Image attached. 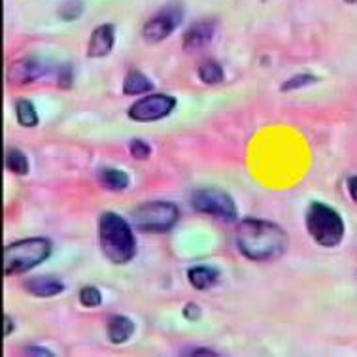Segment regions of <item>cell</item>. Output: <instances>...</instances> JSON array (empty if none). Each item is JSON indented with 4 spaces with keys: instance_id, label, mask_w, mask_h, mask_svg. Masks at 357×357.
<instances>
[{
    "instance_id": "cell-28",
    "label": "cell",
    "mask_w": 357,
    "mask_h": 357,
    "mask_svg": "<svg viewBox=\"0 0 357 357\" xmlns=\"http://www.w3.org/2000/svg\"><path fill=\"white\" fill-rule=\"evenodd\" d=\"M348 193L357 202V176H351L350 180H348Z\"/></svg>"
},
{
    "instance_id": "cell-1",
    "label": "cell",
    "mask_w": 357,
    "mask_h": 357,
    "mask_svg": "<svg viewBox=\"0 0 357 357\" xmlns=\"http://www.w3.org/2000/svg\"><path fill=\"white\" fill-rule=\"evenodd\" d=\"M287 246H289V236L273 221L246 218L236 227V248L248 259H276L286 254Z\"/></svg>"
},
{
    "instance_id": "cell-29",
    "label": "cell",
    "mask_w": 357,
    "mask_h": 357,
    "mask_svg": "<svg viewBox=\"0 0 357 357\" xmlns=\"http://www.w3.org/2000/svg\"><path fill=\"white\" fill-rule=\"evenodd\" d=\"M12 333H13V321L12 318L6 314V316H4V337H10Z\"/></svg>"
},
{
    "instance_id": "cell-30",
    "label": "cell",
    "mask_w": 357,
    "mask_h": 357,
    "mask_svg": "<svg viewBox=\"0 0 357 357\" xmlns=\"http://www.w3.org/2000/svg\"><path fill=\"white\" fill-rule=\"evenodd\" d=\"M344 2H346V4H356L357 0H344Z\"/></svg>"
},
{
    "instance_id": "cell-25",
    "label": "cell",
    "mask_w": 357,
    "mask_h": 357,
    "mask_svg": "<svg viewBox=\"0 0 357 357\" xmlns=\"http://www.w3.org/2000/svg\"><path fill=\"white\" fill-rule=\"evenodd\" d=\"M183 318L189 319V321H197V319L201 318V308L195 305V303H188V305L183 306Z\"/></svg>"
},
{
    "instance_id": "cell-9",
    "label": "cell",
    "mask_w": 357,
    "mask_h": 357,
    "mask_svg": "<svg viewBox=\"0 0 357 357\" xmlns=\"http://www.w3.org/2000/svg\"><path fill=\"white\" fill-rule=\"evenodd\" d=\"M47 72V65L44 59L26 55L13 61L8 68V82L13 85H29L40 79Z\"/></svg>"
},
{
    "instance_id": "cell-22",
    "label": "cell",
    "mask_w": 357,
    "mask_h": 357,
    "mask_svg": "<svg viewBox=\"0 0 357 357\" xmlns=\"http://www.w3.org/2000/svg\"><path fill=\"white\" fill-rule=\"evenodd\" d=\"M79 303L85 306V308H95V306L102 305V295L98 291L97 287L85 286L82 287L79 291Z\"/></svg>"
},
{
    "instance_id": "cell-6",
    "label": "cell",
    "mask_w": 357,
    "mask_h": 357,
    "mask_svg": "<svg viewBox=\"0 0 357 357\" xmlns=\"http://www.w3.org/2000/svg\"><path fill=\"white\" fill-rule=\"evenodd\" d=\"M191 208L199 212V214L212 215L215 220L225 221V223H233L236 221V204L231 197L221 191V189L206 188L197 189L191 195L189 201Z\"/></svg>"
},
{
    "instance_id": "cell-27",
    "label": "cell",
    "mask_w": 357,
    "mask_h": 357,
    "mask_svg": "<svg viewBox=\"0 0 357 357\" xmlns=\"http://www.w3.org/2000/svg\"><path fill=\"white\" fill-rule=\"evenodd\" d=\"M182 356H210V357H218L220 354L214 350H208V348H195V350H185L182 351Z\"/></svg>"
},
{
    "instance_id": "cell-15",
    "label": "cell",
    "mask_w": 357,
    "mask_h": 357,
    "mask_svg": "<svg viewBox=\"0 0 357 357\" xmlns=\"http://www.w3.org/2000/svg\"><path fill=\"white\" fill-rule=\"evenodd\" d=\"M153 91L151 79L140 72L138 68H130L123 79V93L125 95H144V93Z\"/></svg>"
},
{
    "instance_id": "cell-16",
    "label": "cell",
    "mask_w": 357,
    "mask_h": 357,
    "mask_svg": "<svg viewBox=\"0 0 357 357\" xmlns=\"http://www.w3.org/2000/svg\"><path fill=\"white\" fill-rule=\"evenodd\" d=\"M197 76L201 79L202 84L206 85H218L223 82V76H225V72H223V66L214 61V59H206V61H202L199 68H197Z\"/></svg>"
},
{
    "instance_id": "cell-7",
    "label": "cell",
    "mask_w": 357,
    "mask_h": 357,
    "mask_svg": "<svg viewBox=\"0 0 357 357\" xmlns=\"http://www.w3.org/2000/svg\"><path fill=\"white\" fill-rule=\"evenodd\" d=\"M183 21V8L180 4H169L153 13L142 26V38L146 44L155 46L167 40Z\"/></svg>"
},
{
    "instance_id": "cell-23",
    "label": "cell",
    "mask_w": 357,
    "mask_h": 357,
    "mask_svg": "<svg viewBox=\"0 0 357 357\" xmlns=\"http://www.w3.org/2000/svg\"><path fill=\"white\" fill-rule=\"evenodd\" d=\"M129 151H130V155L135 157V159L144 161V159H148V157L151 155V146L148 142L140 140V138H135V140H130Z\"/></svg>"
},
{
    "instance_id": "cell-14",
    "label": "cell",
    "mask_w": 357,
    "mask_h": 357,
    "mask_svg": "<svg viewBox=\"0 0 357 357\" xmlns=\"http://www.w3.org/2000/svg\"><path fill=\"white\" fill-rule=\"evenodd\" d=\"M220 274V271L212 265H197L188 271V280L197 291H204L218 284Z\"/></svg>"
},
{
    "instance_id": "cell-13",
    "label": "cell",
    "mask_w": 357,
    "mask_h": 357,
    "mask_svg": "<svg viewBox=\"0 0 357 357\" xmlns=\"http://www.w3.org/2000/svg\"><path fill=\"white\" fill-rule=\"evenodd\" d=\"M132 333H135V324L123 314L110 316V319L106 321V337L112 344H125L132 337Z\"/></svg>"
},
{
    "instance_id": "cell-26",
    "label": "cell",
    "mask_w": 357,
    "mask_h": 357,
    "mask_svg": "<svg viewBox=\"0 0 357 357\" xmlns=\"http://www.w3.org/2000/svg\"><path fill=\"white\" fill-rule=\"evenodd\" d=\"M23 354H25V356H44V357L53 356L52 351L46 350V348H42V346H29V348L23 350Z\"/></svg>"
},
{
    "instance_id": "cell-10",
    "label": "cell",
    "mask_w": 357,
    "mask_h": 357,
    "mask_svg": "<svg viewBox=\"0 0 357 357\" xmlns=\"http://www.w3.org/2000/svg\"><path fill=\"white\" fill-rule=\"evenodd\" d=\"M215 20H199L183 31L182 46L185 52H199L202 47H206L215 34Z\"/></svg>"
},
{
    "instance_id": "cell-21",
    "label": "cell",
    "mask_w": 357,
    "mask_h": 357,
    "mask_svg": "<svg viewBox=\"0 0 357 357\" xmlns=\"http://www.w3.org/2000/svg\"><path fill=\"white\" fill-rule=\"evenodd\" d=\"M314 82H318V78L314 74H295V76H291L287 82L282 84V91H297V89H303V87L314 84Z\"/></svg>"
},
{
    "instance_id": "cell-3",
    "label": "cell",
    "mask_w": 357,
    "mask_h": 357,
    "mask_svg": "<svg viewBox=\"0 0 357 357\" xmlns=\"http://www.w3.org/2000/svg\"><path fill=\"white\" fill-rule=\"evenodd\" d=\"M53 244L47 238H25L8 244L4 248V274L6 276H17V274L29 273L34 266L42 265L52 255Z\"/></svg>"
},
{
    "instance_id": "cell-18",
    "label": "cell",
    "mask_w": 357,
    "mask_h": 357,
    "mask_svg": "<svg viewBox=\"0 0 357 357\" xmlns=\"http://www.w3.org/2000/svg\"><path fill=\"white\" fill-rule=\"evenodd\" d=\"M15 116H17L21 127H36L38 125V114H36L33 102L29 98H20L15 102Z\"/></svg>"
},
{
    "instance_id": "cell-4",
    "label": "cell",
    "mask_w": 357,
    "mask_h": 357,
    "mask_svg": "<svg viewBox=\"0 0 357 357\" xmlns=\"http://www.w3.org/2000/svg\"><path fill=\"white\" fill-rule=\"evenodd\" d=\"M306 229L314 242L324 248L338 246L344 238V221L335 208L324 202H312L308 206Z\"/></svg>"
},
{
    "instance_id": "cell-11",
    "label": "cell",
    "mask_w": 357,
    "mask_h": 357,
    "mask_svg": "<svg viewBox=\"0 0 357 357\" xmlns=\"http://www.w3.org/2000/svg\"><path fill=\"white\" fill-rule=\"evenodd\" d=\"M116 44V26L112 23H102L93 29L89 42H87V57L102 59L110 55Z\"/></svg>"
},
{
    "instance_id": "cell-31",
    "label": "cell",
    "mask_w": 357,
    "mask_h": 357,
    "mask_svg": "<svg viewBox=\"0 0 357 357\" xmlns=\"http://www.w3.org/2000/svg\"><path fill=\"white\" fill-rule=\"evenodd\" d=\"M263 2H266V0H263Z\"/></svg>"
},
{
    "instance_id": "cell-8",
    "label": "cell",
    "mask_w": 357,
    "mask_h": 357,
    "mask_svg": "<svg viewBox=\"0 0 357 357\" xmlns=\"http://www.w3.org/2000/svg\"><path fill=\"white\" fill-rule=\"evenodd\" d=\"M174 108V97L165 95V93H155V95H146L140 100H137L129 108L127 116L137 123H150V121H159L162 117L170 116Z\"/></svg>"
},
{
    "instance_id": "cell-24",
    "label": "cell",
    "mask_w": 357,
    "mask_h": 357,
    "mask_svg": "<svg viewBox=\"0 0 357 357\" xmlns=\"http://www.w3.org/2000/svg\"><path fill=\"white\" fill-rule=\"evenodd\" d=\"M74 84V68L70 65H61L57 70V85L61 89H70Z\"/></svg>"
},
{
    "instance_id": "cell-2",
    "label": "cell",
    "mask_w": 357,
    "mask_h": 357,
    "mask_svg": "<svg viewBox=\"0 0 357 357\" xmlns=\"http://www.w3.org/2000/svg\"><path fill=\"white\" fill-rule=\"evenodd\" d=\"M98 246L114 265H125L137 255V238L132 225L116 212H104L98 218Z\"/></svg>"
},
{
    "instance_id": "cell-20",
    "label": "cell",
    "mask_w": 357,
    "mask_h": 357,
    "mask_svg": "<svg viewBox=\"0 0 357 357\" xmlns=\"http://www.w3.org/2000/svg\"><path fill=\"white\" fill-rule=\"evenodd\" d=\"M85 10L84 0H65L61 6H59L57 13L59 17L63 21H76L82 17V13Z\"/></svg>"
},
{
    "instance_id": "cell-5",
    "label": "cell",
    "mask_w": 357,
    "mask_h": 357,
    "mask_svg": "<svg viewBox=\"0 0 357 357\" xmlns=\"http://www.w3.org/2000/svg\"><path fill=\"white\" fill-rule=\"evenodd\" d=\"M180 220V210L174 202H144L130 212V225L140 233H167Z\"/></svg>"
},
{
    "instance_id": "cell-12",
    "label": "cell",
    "mask_w": 357,
    "mask_h": 357,
    "mask_svg": "<svg viewBox=\"0 0 357 357\" xmlns=\"http://www.w3.org/2000/svg\"><path fill=\"white\" fill-rule=\"evenodd\" d=\"M23 287H25V291H29L34 297H42V299L55 297L59 293L65 291V284L55 276H34V278L25 280Z\"/></svg>"
},
{
    "instance_id": "cell-17",
    "label": "cell",
    "mask_w": 357,
    "mask_h": 357,
    "mask_svg": "<svg viewBox=\"0 0 357 357\" xmlns=\"http://www.w3.org/2000/svg\"><path fill=\"white\" fill-rule=\"evenodd\" d=\"M98 180L104 188L110 191H123L129 188V176L125 174L123 170L117 169H102L98 172Z\"/></svg>"
},
{
    "instance_id": "cell-19",
    "label": "cell",
    "mask_w": 357,
    "mask_h": 357,
    "mask_svg": "<svg viewBox=\"0 0 357 357\" xmlns=\"http://www.w3.org/2000/svg\"><path fill=\"white\" fill-rule=\"evenodd\" d=\"M6 169L17 176L29 174V159L23 151L8 150L6 153Z\"/></svg>"
}]
</instances>
